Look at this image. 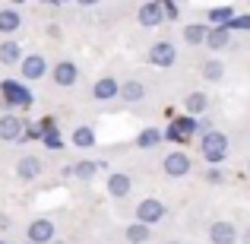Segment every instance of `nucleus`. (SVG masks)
Returning a JSON list of instances; mask_svg holds the SVG:
<instances>
[{
	"label": "nucleus",
	"mask_w": 250,
	"mask_h": 244,
	"mask_svg": "<svg viewBox=\"0 0 250 244\" xmlns=\"http://www.w3.org/2000/svg\"><path fill=\"white\" fill-rule=\"evenodd\" d=\"M200 153L209 165H219L228 159V136L222 130H209L206 136H200Z\"/></svg>",
	"instance_id": "1"
},
{
	"label": "nucleus",
	"mask_w": 250,
	"mask_h": 244,
	"mask_svg": "<svg viewBox=\"0 0 250 244\" xmlns=\"http://www.w3.org/2000/svg\"><path fill=\"white\" fill-rule=\"evenodd\" d=\"M0 102H3V108H29L32 102H35V95L29 92V86L19 83V80H3L0 83Z\"/></svg>",
	"instance_id": "2"
},
{
	"label": "nucleus",
	"mask_w": 250,
	"mask_h": 244,
	"mask_svg": "<svg viewBox=\"0 0 250 244\" xmlns=\"http://www.w3.org/2000/svg\"><path fill=\"white\" fill-rule=\"evenodd\" d=\"M165 219V203L159 200V197H146V200L136 203V222H143V225H159V222Z\"/></svg>",
	"instance_id": "3"
},
{
	"label": "nucleus",
	"mask_w": 250,
	"mask_h": 244,
	"mask_svg": "<svg viewBox=\"0 0 250 244\" xmlns=\"http://www.w3.org/2000/svg\"><path fill=\"white\" fill-rule=\"evenodd\" d=\"M25 238H29V244H51L57 241V225L51 219H32L25 225Z\"/></svg>",
	"instance_id": "4"
},
{
	"label": "nucleus",
	"mask_w": 250,
	"mask_h": 244,
	"mask_svg": "<svg viewBox=\"0 0 250 244\" xmlns=\"http://www.w3.org/2000/svg\"><path fill=\"white\" fill-rule=\"evenodd\" d=\"M25 136V121L16 114V111H3L0 114V140L3 143H16Z\"/></svg>",
	"instance_id": "5"
},
{
	"label": "nucleus",
	"mask_w": 250,
	"mask_h": 244,
	"mask_svg": "<svg viewBox=\"0 0 250 244\" xmlns=\"http://www.w3.org/2000/svg\"><path fill=\"white\" fill-rule=\"evenodd\" d=\"M51 70H48V61H44L42 54H25L22 64H19V76H22L25 83H35V80H44Z\"/></svg>",
	"instance_id": "6"
},
{
	"label": "nucleus",
	"mask_w": 250,
	"mask_h": 244,
	"mask_svg": "<svg viewBox=\"0 0 250 244\" xmlns=\"http://www.w3.org/2000/svg\"><path fill=\"white\" fill-rule=\"evenodd\" d=\"M136 22H140L143 29H155V25L165 22L162 0H146V3H140V10H136Z\"/></svg>",
	"instance_id": "7"
},
{
	"label": "nucleus",
	"mask_w": 250,
	"mask_h": 244,
	"mask_svg": "<svg viewBox=\"0 0 250 244\" xmlns=\"http://www.w3.org/2000/svg\"><path fill=\"white\" fill-rule=\"evenodd\" d=\"M162 168H165V175H168V177H184V175H190L193 162H190V155H187V153L174 149V153H168V155H165Z\"/></svg>",
	"instance_id": "8"
},
{
	"label": "nucleus",
	"mask_w": 250,
	"mask_h": 244,
	"mask_svg": "<svg viewBox=\"0 0 250 244\" xmlns=\"http://www.w3.org/2000/svg\"><path fill=\"white\" fill-rule=\"evenodd\" d=\"M209 244H238V225L234 222H212L209 225Z\"/></svg>",
	"instance_id": "9"
},
{
	"label": "nucleus",
	"mask_w": 250,
	"mask_h": 244,
	"mask_svg": "<svg viewBox=\"0 0 250 244\" xmlns=\"http://www.w3.org/2000/svg\"><path fill=\"white\" fill-rule=\"evenodd\" d=\"M104 187H108V197H114V200H124V197H130V190H133V177H130L127 171H111Z\"/></svg>",
	"instance_id": "10"
},
{
	"label": "nucleus",
	"mask_w": 250,
	"mask_h": 244,
	"mask_svg": "<svg viewBox=\"0 0 250 244\" xmlns=\"http://www.w3.org/2000/svg\"><path fill=\"white\" fill-rule=\"evenodd\" d=\"M174 61H177V48L171 42H155L149 48V64L152 67H171Z\"/></svg>",
	"instance_id": "11"
},
{
	"label": "nucleus",
	"mask_w": 250,
	"mask_h": 244,
	"mask_svg": "<svg viewBox=\"0 0 250 244\" xmlns=\"http://www.w3.org/2000/svg\"><path fill=\"white\" fill-rule=\"evenodd\" d=\"M92 98L95 102H111V98H121V83L114 76H102V80L92 83Z\"/></svg>",
	"instance_id": "12"
},
{
	"label": "nucleus",
	"mask_w": 250,
	"mask_h": 244,
	"mask_svg": "<svg viewBox=\"0 0 250 244\" xmlns=\"http://www.w3.org/2000/svg\"><path fill=\"white\" fill-rule=\"evenodd\" d=\"M51 76H54L57 86H63V89H67V86H76V83H80V67H76L73 61H57L54 70H51Z\"/></svg>",
	"instance_id": "13"
},
{
	"label": "nucleus",
	"mask_w": 250,
	"mask_h": 244,
	"mask_svg": "<svg viewBox=\"0 0 250 244\" xmlns=\"http://www.w3.org/2000/svg\"><path fill=\"white\" fill-rule=\"evenodd\" d=\"M16 177L19 181H38L42 177V159L38 155H22L16 162Z\"/></svg>",
	"instance_id": "14"
},
{
	"label": "nucleus",
	"mask_w": 250,
	"mask_h": 244,
	"mask_svg": "<svg viewBox=\"0 0 250 244\" xmlns=\"http://www.w3.org/2000/svg\"><path fill=\"white\" fill-rule=\"evenodd\" d=\"M234 6H212V10L206 13V22H209V29H231V22H234Z\"/></svg>",
	"instance_id": "15"
},
{
	"label": "nucleus",
	"mask_w": 250,
	"mask_h": 244,
	"mask_svg": "<svg viewBox=\"0 0 250 244\" xmlns=\"http://www.w3.org/2000/svg\"><path fill=\"white\" fill-rule=\"evenodd\" d=\"M22 44L19 42H13V38H3V42H0V64H3V67H19V64H22Z\"/></svg>",
	"instance_id": "16"
},
{
	"label": "nucleus",
	"mask_w": 250,
	"mask_h": 244,
	"mask_svg": "<svg viewBox=\"0 0 250 244\" xmlns=\"http://www.w3.org/2000/svg\"><path fill=\"white\" fill-rule=\"evenodd\" d=\"M19 25H22L19 10H13V6H0V35H13V32H19Z\"/></svg>",
	"instance_id": "17"
},
{
	"label": "nucleus",
	"mask_w": 250,
	"mask_h": 244,
	"mask_svg": "<svg viewBox=\"0 0 250 244\" xmlns=\"http://www.w3.org/2000/svg\"><path fill=\"white\" fill-rule=\"evenodd\" d=\"M184 108H187L190 117L206 114V111H209V95H206V92H190V95L184 98Z\"/></svg>",
	"instance_id": "18"
},
{
	"label": "nucleus",
	"mask_w": 250,
	"mask_h": 244,
	"mask_svg": "<svg viewBox=\"0 0 250 244\" xmlns=\"http://www.w3.org/2000/svg\"><path fill=\"white\" fill-rule=\"evenodd\" d=\"M206 35H209V25H206V22H190L187 29H184V42H187L190 48H200V44H206Z\"/></svg>",
	"instance_id": "19"
},
{
	"label": "nucleus",
	"mask_w": 250,
	"mask_h": 244,
	"mask_svg": "<svg viewBox=\"0 0 250 244\" xmlns=\"http://www.w3.org/2000/svg\"><path fill=\"white\" fill-rule=\"evenodd\" d=\"M206 48L209 51H225V48H231V29H209Z\"/></svg>",
	"instance_id": "20"
},
{
	"label": "nucleus",
	"mask_w": 250,
	"mask_h": 244,
	"mask_svg": "<svg viewBox=\"0 0 250 244\" xmlns=\"http://www.w3.org/2000/svg\"><path fill=\"white\" fill-rule=\"evenodd\" d=\"M121 98L124 102H143V98H146V86H143L140 80L121 83Z\"/></svg>",
	"instance_id": "21"
},
{
	"label": "nucleus",
	"mask_w": 250,
	"mask_h": 244,
	"mask_svg": "<svg viewBox=\"0 0 250 244\" xmlns=\"http://www.w3.org/2000/svg\"><path fill=\"white\" fill-rule=\"evenodd\" d=\"M42 124V130H44V146L48 149H63V140H61V133H57V124L51 121V117H44V121H38Z\"/></svg>",
	"instance_id": "22"
},
{
	"label": "nucleus",
	"mask_w": 250,
	"mask_h": 244,
	"mask_svg": "<svg viewBox=\"0 0 250 244\" xmlns=\"http://www.w3.org/2000/svg\"><path fill=\"white\" fill-rule=\"evenodd\" d=\"M70 140H73L76 149H92V146H95V130H92L89 124H80V127L73 130V136H70Z\"/></svg>",
	"instance_id": "23"
},
{
	"label": "nucleus",
	"mask_w": 250,
	"mask_h": 244,
	"mask_svg": "<svg viewBox=\"0 0 250 244\" xmlns=\"http://www.w3.org/2000/svg\"><path fill=\"white\" fill-rule=\"evenodd\" d=\"M124 238H127L130 244H146L149 238H152V228L143 225V222H133V225L124 228Z\"/></svg>",
	"instance_id": "24"
},
{
	"label": "nucleus",
	"mask_w": 250,
	"mask_h": 244,
	"mask_svg": "<svg viewBox=\"0 0 250 244\" xmlns=\"http://www.w3.org/2000/svg\"><path fill=\"white\" fill-rule=\"evenodd\" d=\"M162 140H165V133H162L159 127H146V130H140V136H136V146L140 149H155Z\"/></svg>",
	"instance_id": "25"
},
{
	"label": "nucleus",
	"mask_w": 250,
	"mask_h": 244,
	"mask_svg": "<svg viewBox=\"0 0 250 244\" xmlns=\"http://www.w3.org/2000/svg\"><path fill=\"white\" fill-rule=\"evenodd\" d=\"M98 171H102V162H92V159H83V162L73 165V175L80 177V181H92Z\"/></svg>",
	"instance_id": "26"
},
{
	"label": "nucleus",
	"mask_w": 250,
	"mask_h": 244,
	"mask_svg": "<svg viewBox=\"0 0 250 244\" xmlns=\"http://www.w3.org/2000/svg\"><path fill=\"white\" fill-rule=\"evenodd\" d=\"M203 76H206L209 83H219L222 76H225V64H222L219 57H212V61H206V64H203Z\"/></svg>",
	"instance_id": "27"
},
{
	"label": "nucleus",
	"mask_w": 250,
	"mask_h": 244,
	"mask_svg": "<svg viewBox=\"0 0 250 244\" xmlns=\"http://www.w3.org/2000/svg\"><path fill=\"white\" fill-rule=\"evenodd\" d=\"M196 124H200V117H190V114H184V117H177V121H174V127L181 130V136H184V140H190V136L196 133Z\"/></svg>",
	"instance_id": "28"
},
{
	"label": "nucleus",
	"mask_w": 250,
	"mask_h": 244,
	"mask_svg": "<svg viewBox=\"0 0 250 244\" xmlns=\"http://www.w3.org/2000/svg\"><path fill=\"white\" fill-rule=\"evenodd\" d=\"M22 140H44L42 124H25V136H22Z\"/></svg>",
	"instance_id": "29"
},
{
	"label": "nucleus",
	"mask_w": 250,
	"mask_h": 244,
	"mask_svg": "<svg viewBox=\"0 0 250 244\" xmlns=\"http://www.w3.org/2000/svg\"><path fill=\"white\" fill-rule=\"evenodd\" d=\"M238 29V32H250V13L247 16H234V22H231V32Z\"/></svg>",
	"instance_id": "30"
},
{
	"label": "nucleus",
	"mask_w": 250,
	"mask_h": 244,
	"mask_svg": "<svg viewBox=\"0 0 250 244\" xmlns=\"http://www.w3.org/2000/svg\"><path fill=\"white\" fill-rule=\"evenodd\" d=\"M162 10H165V19H177V3H171V0H162Z\"/></svg>",
	"instance_id": "31"
},
{
	"label": "nucleus",
	"mask_w": 250,
	"mask_h": 244,
	"mask_svg": "<svg viewBox=\"0 0 250 244\" xmlns=\"http://www.w3.org/2000/svg\"><path fill=\"white\" fill-rule=\"evenodd\" d=\"M206 181H209V184H222V181H225V175H222L219 168H209V171H206Z\"/></svg>",
	"instance_id": "32"
},
{
	"label": "nucleus",
	"mask_w": 250,
	"mask_h": 244,
	"mask_svg": "<svg viewBox=\"0 0 250 244\" xmlns=\"http://www.w3.org/2000/svg\"><path fill=\"white\" fill-rule=\"evenodd\" d=\"M165 136H168V140H174V143H187V140H184V136H181V130H177V127H174V124H168V130H165Z\"/></svg>",
	"instance_id": "33"
},
{
	"label": "nucleus",
	"mask_w": 250,
	"mask_h": 244,
	"mask_svg": "<svg viewBox=\"0 0 250 244\" xmlns=\"http://www.w3.org/2000/svg\"><path fill=\"white\" fill-rule=\"evenodd\" d=\"M0 228H10V216H3V213H0Z\"/></svg>",
	"instance_id": "34"
},
{
	"label": "nucleus",
	"mask_w": 250,
	"mask_h": 244,
	"mask_svg": "<svg viewBox=\"0 0 250 244\" xmlns=\"http://www.w3.org/2000/svg\"><path fill=\"white\" fill-rule=\"evenodd\" d=\"M244 244H250V228H247V232H244Z\"/></svg>",
	"instance_id": "35"
},
{
	"label": "nucleus",
	"mask_w": 250,
	"mask_h": 244,
	"mask_svg": "<svg viewBox=\"0 0 250 244\" xmlns=\"http://www.w3.org/2000/svg\"><path fill=\"white\" fill-rule=\"evenodd\" d=\"M168 244H181V241H168Z\"/></svg>",
	"instance_id": "36"
},
{
	"label": "nucleus",
	"mask_w": 250,
	"mask_h": 244,
	"mask_svg": "<svg viewBox=\"0 0 250 244\" xmlns=\"http://www.w3.org/2000/svg\"><path fill=\"white\" fill-rule=\"evenodd\" d=\"M247 168H250V165H247Z\"/></svg>",
	"instance_id": "37"
}]
</instances>
